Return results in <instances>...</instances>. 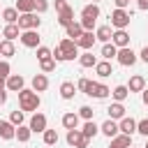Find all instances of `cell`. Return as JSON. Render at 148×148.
<instances>
[{"mask_svg": "<svg viewBox=\"0 0 148 148\" xmlns=\"http://www.w3.org/2000/svg\"><path fill=\"white\" fill-rule=\"evenodd\" d=\"M2 42H5V37H2V32H0V44H2Z\"/></svg>", "mask_w": 148, "mask_h": 148, "instance_id": "cell-53", "label": "cell"}, {"mask_svg": "<svg viewBox=\"0 0 148 148\" xmlns=\"http://www.w3.org/2000/svg\"><path fill=\"white\" fill-rule=\"evenodd\" d=\"M23 76L21 74H12L9 79H7V90H12V92H21L23 90Z\"/></svg>", "mask_w": 148, "mask_h": 148, "instance_id": "cell-15", "label": "cell"}, {"mask_svg": "<svg viewBox=\"0 0 148 148\" xmlns=\"http://www.w3.org/2000/svg\"><path fill=\"white\" fill-rule=\"evenodd\" d=\"M46 88H49L46 74H35V76H32V90H35V92H44Z\"/></svg>", "mask_w": 148, "mask_h": 148, "instance_id": "cell-20", "label": "cell"}, {"mask_svg": "<svg viewBox=\"0 0 148 148\" xmlns=\"http://www.w3.org/2000/svg\"><path fill=\"white\" fill-rule=\"evenodd\" d=\"M18 106H21V111H37L39 109V95L35 90L23 88L18 92Z\"/></svg>", "mask_w": 148, "mask_h": 148, "instance_id": "cell-1", "label": "cell"}, {"mask_svg": "<svg viewBox=\"0 0 148 148\" xmlns=\"http://www.w3.org/2000/svg\"><path fill=\"white\" fill-rule=\"evenodd\" d=\"M39 23H42V21H39V18H37V14L32 12V14H21L16 25H18V28H21V32H23V30H37V28H39Z\"/></svg>", "mask_w": 148, "mask_h": 148, "instance_id": "cell-3", "label": "cell"}, {"mask_svg": "<svg viewBox=\"0 0 148 148\" xmlns=\"http://www.w3.org/2000/svg\"><path fill=\"white\" fill-rule=\"evenodd\" d=\"M0 53H2L5 58H9V56H14V53H16V49H14V42H9V39H5V42L0 44Z\"/></svg>", "mask_w": 148, "mask_h": 148, "instance_id": "cell-35", "label": "cell"}, {"mask_svg": "<svg viewBox=\"0 0 148 148\" xmlns=\"http://www.w3.org/2000/svg\"><path fill=\"white\" fill-rule=\"evenodd\" d=\"M0 56H2V53H0Z\"/></svg>", "mask_w": 148, "mask_h": 148, "instance_id": "cell-56", "label": "cell"}, {"mask_svg": "<svg viewBox=\"0 0 148 148\" xmlns=\"http://www.w3.org/2000/svg\"><path fill=\"white\" fill-rule=\"evenodd\" d=\"M81 132H83V136H86V139H92V136L99 132V127L95 125V120H86V125H83V130H81Z\"/></svg>", "mask_w": 148, "mask_h": 148, "instance_id": "cell-32", "label": "cell"}, {"mask_svg": "<svg viewBox=\"0 0 148 148\" xmlns=\"http://www.w3.org/2000/svg\"><path fill=\"white\" fill-rule=\"evenodd\" d=\"M106 111H109V118H111V120H123V118H125V106H123V102H113Z\"/></svg>", "mask_w": 148, "mask_h": 148, "instance_id": "cell-17", "label": "cell"}, {"mask_svg": "<svg viewBox=\"0 0 148 148\" xmlns=\"http://www.w3.org/2000/svg\"><path fill=\"white\" fill-rule=\"evenodd\" d=\"M116 60H118L120 65H125V67H132V65L136 62V53H134L130 46H125V49H118V56H116Z\"/></svg>", "mask_w": 148, "mask_h": 148, "instance_id": "cell-8", "label": "cell"}, {"mask_svg": "<svg viewBox=\"0 0 148 148\" xmlns=\"http://www.w3.org/2000/svg\"><path fill=\"white\" fill-rule=\"evenodd\" d=\"M143 148H148V141H146V146H143Z\"/></svg>", "mask_w": 148, "mask_h": 148, "instance_id": "cell-55", "label": "cell"}, {"mask_svg": "<svg viewBox=\"0 0 148 148\" xmlns=\"http://www.w3.org/2000/svg\"><path fill=\"white\" fill-rule=\"evenodd\" d=\"M79 62H81V67H95L99 60H97V58H95L90 51H86L83 56H79Z\"/></svg>", "mask_w": 148, "mask_h": 148, "instance_id": "cell-30", "label": "cell"}, {"mask_svg": "<svg viewBox=\"0 0 148 148\" xmlns=\"http://www.w3.org/2000/svg\"><path fill=\"white\" fill-rule=\"evenodd\" d=\"M92 113H95V111H92L90 106H81V109H79V118H83V120H92Z\"/></svg>", "mask_w": 148, "mask_h": 148, "instance_id": "cell-40", "label": "cell"}, {"mask_svg": "<svg viewBox=\"0 0 148 148\" xmlns=\"http://www.w3.org/2000/svg\"><path fill=\"white\" fill-rule=\"evenodd\" d=\"M9 72H12L9 62H7V60H0V76H2V79H9V76H12Z\"/></svg>", "mask_w": 148, "mask_h": 148, "instance_id": "cell-41", "label": "cell"}, {"mask_svg": "<svg viewBox=\"0 0 148 148\" xmlns=\"http://www.w3.org/2000/svg\"><path fill=\"white\" fill-rule=\"evenodd\" d=\"M67 7H69V5H67L65 0H56V9H58V14H60L62 9H67Z\"/></svg>", "mask_w": 148, "mask_h": 148, "instance_id": "cell-46", "label": "cell"}, {"mask_svg": "<svg viewBox=\"0 0 148 148\" xmlns=\"http://www.w3.org/2000/svg\"><path fill=\"white\" fill-rule=\"evenodd\" d=\"M109 148H132V136L118 134V136L111 139V146H109Z\"/></svg>", "mask_w": 148, "mask_h": 148, "instance_id": "cell-22", "label": "cell"}, {"mask_svg": "<svg viewBox=\"0 0 148 148\" xmlns=\"http://www.w3.org/2000/svg\"><path fill=\"white\" fill-rule=\"evenodd\" d=\"M74 92H76V86H74L72 81H65V83L60 86V97H62V99H72Z\"/></svg>", "mask_w": 148, "mask_h": 148, "instance_id": "cell-28", "label": "cell"}, {"mask_svg": "<svg viewBox=\"0 0 148 148\" xmlns=\"http://www.w3.org/2000/svg\"><path fill=\"white\" fill-rule=\"evenodd\" d=\"M139 56H141V60H143V62H148V46H143Z\"/></svg>", "mask_w": 148, "mask_h": 148, "instance_id": "cell-49", "label": "cell"}, {"mask_svg": "<svg viewBox=\"0 0 148 148\" xmlns=\"http://www.w3.org/2000/svg\"><path fill=\"white\" fill-rule=\"evenodd\" d=\"M116 56H118V46H116L113 42L102 46V58H104V60H111V58H116Z\"/></svg>", "mask_w": 148, "mask_h": 148, "instance_id": "cell-29", "label": "cell"}, {"mask_svg": "<svg viewBox=\"0 0 148 148\" xmlns=\"http://www.w3.org/2000/svg\"><path fill=\"white\" fill-rule=\"evenodd\" d=\"M130 12H125V9H113L111 12V25L116 28V30H125L127 25H130Z\"/></svg>", "mask_w": 148, "mask_h": 148, "instance_id": "cell-2", "label": "cell"}, {"mask_svg": "<svg viewBox=\"0 0 148 148\" xmlns=\"http://www.w3.org/2000/svg\"><path fill=\"white\" fill-rule=\"evenodd\" d=\"M5 102H7V92H5V90H0V106H2Z\"/></svg>", "mask_w": 148, "mask_h": 148, "instance_id": "cell-50", "label": "cell"}, {"mask_svg": "<svg viewBox=\"0 0 148 148\" xmlns=\"http://www.w3.org/2000/svg\"><path fill=\"white\" fill-rule=\"evenodd\" d=\"M44 143L46 146H56L58 143V132L56 130H46L44 132Z\"/></svg>", "mask_w": 148, "mask_h": 148, "instance_id": "cell-36", "label": "cell"}, {"mask_svg": "<svg viewBox=\"0 0 148 148\" xmlns=\"http://www.w3.org/2000/svg\"><path fill=\"white\" fill-rule=\"evenodd\" d=\"M113 2H116V9H125L130 5V0H113Z\"/></svg>", "mask_w": 148, "mask_h": 148, "instance_id": "cell-48", "label": "cell"}, {"mask_svg": "<svg viewBox=\"0 0 148 148\" xmlns=\"http://www.w3.org/2000/svg\"><path fill=\"white\" fill-rule=\"evenodd\" d=\"M95 74H97L99 79H106V76H111V74H113V67H111V62H109V60H99V62L95 65Z\"/></svg>", "mask_w": 148, "mask_h": 148, "instance_id": "cell-14", "label": "cell"}, {"mask_svg": "<svg viewBox=\"0 0 148 148\" xmlns=\"http://www.w3.org/2000/svg\"><path fill=\"white\" fill-rule=\"evenodd\" d=\"M88 86H90V79H86V76H83V79H79V83H76V88H79L81 92H86V90H88Z\"/></svg>", "mask_w": 148, "mask_h": 148, "instance_id": "cell-44", "label": "cell"}, {"mask_svg": "<svg viewBox=\"0 0 148 148\" xmlns=\"http://www.w3.org/2000/svg\"><path fill=\"white\" fill-rule=\"evenodd\" d=\"M111 95H113V99H116V102H123V99H127L130 88H127V86H116V88L111 90Z\"/></svg>", "mask_w": 148, "mask_h": 148, "instance_id": "cell-31", "label": "cell"}, {"mask_svg": "<svg viewBox=\"0 0 148 148\" xmlns=\"http://www.w3.org/2000/svg\"><path fill=\"white\" fill-rule=\"evenodd\" d=\"M130 92H143L146 90V79L141 76V74H134L132 79H130Z\"/></svg>", "mask_w": 148, "mask_h": 148, "instance_id": "cell-16", "label": "cell"}, {"mask_svg": "<svg viewBox=\"0 0 148 148\" xmlns=\"http://www.w3.org/2000/svg\"><path fill=\"white\" fill-rule=\"evenodd\" d=\"M39 67H42V72H46V74H49V72H53V69H56V60H53V58L39 60Z\"/></svg>", "mask_w": 148, "mask_h": 148, "instance_id": "cell-37", "label": "cell"}, {"mask_svg": "<svg viewBox=\"0 0 148 148\" xmlns=\"http://www.w3.org/2000/svg\"><path fill=\"white\" fill-rule=\"evenodd\" d=\"M58 49L65 53V60H74V58H79V46H76V42L69 39V37H65V39L58 44Z\"/></svg>", "mask_w": 148, "mask_h": 148, "instance_id": "cell-4", "label": "cell"}, {"mask_svg": "<svg viewBox=\"0 0 148 148\" xmlns=\"http://www.w3.org/2000/svg\"><path fill=\"white\" fill-rule=\"evenodd\" d=\"M9 123H12V125H16V127H18V125H23V111H18V109H16V111H12Z\"/></svg>", "mask_w": 148, "mask_h": 148, "instance_id": "cell-38", "label": "cell"}, {"mask_svg": "<svg viewBox=\"0 0 148 148\" xmlns=\"http://www.w3.org/2000/svg\"><path fill=\"white\" fill-rule=\"evenodd\" d=\"M65 32H67V37H69V39H74V42H76L86 30H83V25H81V23H76V21H74V23H69V25L65 28Z\"/></svg>", "mask_w": 148, "mask_h": 148, "instance_id": "cell-23", "label": "cell"}, {"mask_svg": "<svg viewBox=\"0 0 148 148\" xmlns=\"http://www.w3.org/2000/svg\"><path fill=\"white\" fill-rule=\"evenodd\" d=\"M53 60H56V62H60V60H65V53H62V51H60L58 46H56V51H53Z\"/></svg>", "mask_w": 148, "mask_h": 148, "instance_id": "cell-45", "label": "cell"}, {"mask_svg": "<svg viewBox=\"0 0 148 148\" xmlns=\"http://www.w3.org/2000/svg\"><path fill=\"white\" fill-rule=\"evenodd\" d=\"M95 37H97L99 42L109 44V42H111V37H113V30H111V25H99V28L95 30Z\"/></svg>", "mask_w": 148, "mask_h": 148, "instance_id": "cell-24", "label": "cell"}, {"mask_svg": "<svg viewBox=\"0 0 148 148\" xmlns=\"http://www.w3.org/2000/svg\"><path fill=\"white\" fill-rule=\"evenodd\" d=\"M136 132H139V134H143V136H148V118H143V120H139V123H136Z\"/></svg>", "mask_w": 148, "mask_h": 148, "instance_id": "cell-42", "label": "cell"}, {"mask_svg": "<svg viewBox=\"0 0 148 148\" xmlns=\"http://www.w3.org/2000/svg\"><path fill=\"white\" fill-rule=\"evenodd\" d=\"M2 37L9 39V42H14L16 37H21V28H18L16 23H7V25L2 28Z\"/></svg>", "mask_w": 148, "mask_h": 148, "instance_id": "cell-19", "label": "cell"}, {"mask_svg": "<svg viewBox=\"0 0 148 148\" xmlns=\"http://www.w3.org/2000/svg\"><path fill=\"white\" fill-rule=\"evenodd\" d=\"M143 104H146V106H148V88H146V90H143Z\"/></svg>", "mask_w": 148, "mask_h": 148, "instance_id": "cell-52", "label": "cell"}, {"mask_svg": "<svg viewBox=\"0 0 148 148\" xmlns=\"http://www.w3.org/2000/svg\"><path fill=\"white\" fill-rule=\"evenodd\" d=\"M99 132L104 134V136H109V139H113V136H118V132H120V127H118V123L116 120H104L102 123V127H99Z\"/></svg>", "mask_w": 148, "mask_h": 148, "instance_id": "cell-10", "label": "cell"}, {"mask_svg": "<svg viewBox=\"0 0 148 148\" xmlns=\"http://www.w3.org/2000/svg\"><path fill=\"white\" fill-rule=\"evenodd\" d=\"M136 9L139 12H146L148 9V0H136Z\"/></svg>", "mask_w": 148, "mask_h": 148, "instance_id": "cell-47", "label": "cell"}, {"mask_svg": "<svg viewBox=\"0 0 148 148\" xmlns=\"http://www.w3.org/2000/svg\"><path fill=\"white\" fill-rule=\"evenodd\" d=\"M18 39H21V44L28 46V49H37V46H42V44H39V32H37V30H23Z\"/></svg>", "mask_w": 148, "mask_h": 148, "instance_id": "cell-7", "label": "cell"}, {"mask_svg": "<svg viewBox=\"0 0 148 148\" xmlns=\"http://www.w3.org/2000/svg\"><path fill=\"white\" fill-rule=\"evenodd\" d=\"M58 23H60L62 28H67L69 23H74V9H72V7H67V9H62V12L58 14Z\"/></svg>", "mask_w": 148, "mask_h": 148, "instance_id": "cell-26", "label": "cell"}, {"mask_svg": "<svg viewBox=\"0 0 148 148\" xmlns=\"http://www.w3.org/2000/svg\"><path fill=\"white\" fill-rule=\"evenodd\" d=\"M92 2H95V5H97V2H99V0H92Z\"/></svg>", "mask_w": 148, "mask_h": 148, "instance_id": "cell-54", "label": "cell"}, {"mask_svg": "<svg viewBox=\"0 0 148 148\" xmlns=\"http://www.w3.org/2000/svg\"><path fill=\"white\" fill-rule=\"evenodd\" d=\"M118 127H120V132H123V134L132 136V134L136 132V120H134V118H130V116H125V118L120 120V125H118Z\"/></svg>", "mask_w": 148, "mask_h": 148, "instance_id": "cell-18", "label": "cell"}, {"mask_svg": "<svg viewBox=\"0 0 148 148\" xmlns=\"http://www.w3.org/2000/svg\"><path fill=\"white\" fill-rule=\"evenodd\" d=\"M37 58H39V60L53 58V51H51V49H46V46H37Z\"/></svg>", "mask_w": 148, "mask_h": 148, "instance_id": "cell-39", "label": "cell"}, {"mask_svg": "<svg viewBox=\"0 0 148 148\" xmlns=\"http://www.w3.org/2000/svg\"><path fill=\"white\" fill-rule=\"evenodd\" d=\"M16 12L18 14H32L35 12V0H16Z\"/></svg>", "mask_w": 148, "mask_h": 148, "instance_id": "cell-27", "label": "cell"}, {"mask_svg": "<svg viewBox=\"0 0 148 148\" xmlns=\"http://www.w3.org/2000/svg\"><path fill=\"white\" fill-rule=\"evenodd\" d=\"M28 127H30L32 132H42V134H44V132L49 130V127H46V116H44V113H35V116L30 118V125H28Z\"/></svg>", "mask_w": 148, "mask_h": 148, "instance_id": "cell-9", "label": "cell"}, {"mask_svg": "<svg viewBox=\"0 0 148 148\" xmlns=\"http://www.w3.org/2000/svg\"><path fill=\"white\" fill-rule=\"evenodd\" d=\"M67 143L74 148H88L90 139H86L81 130H67Z\"/></svg>", "mask_w": 148, "mask_h": 148, "instance_id": "cell-5", "label": "cell"}, {"mask_svg": "<svg viewBox=\"0 0 148 148\" xmlns=\"http://www.w3.org/2000/svg\"><path fill=\"white\" fill-rule=\"evenodd\" d=\"M109 92H111V88H106L104 83H97V81H90V86L86 90V95H90L95 99H104V97H109Z\"/></svg>", "mask_w": 148, "mask_h": 148, "instance_id": "cell-6", "label": "cell"}, {"mask_svg": "<svg viewBox=\"0 0 148 148\" xmlns=\"http://www.w3.org/2000/svg\"><path fill=\"white\" fill-rule=\"evenodd\" d=\"M95 39H97V37H95V32H83V35L76 39V46H79V49L90 51V49L95 46Z\"/></svg>", "mask_w": 148, "mask_h": 148, "instance_id": "cell-11", "label": "cell"}, {"mask_svg": "<svg viewBox=\"0 0 148 148\" xmlns=\"http://www.w3.org/2000/svg\"><path fill=\"white\" fill-rule=\"evenodd\" d=\"M0 90H7V79L0 76Z\"/></svg>", "mask_w": 148, "mask_h": 148, "instance_id": "cell-51", "label": "cell"}, {"mask_svg": "<svg viewBox=\"0 0 148 148\" xmlns=\"http://www.w3.org/2000/svg\"><path fill=\"white\" fill-rule=\"evenodd\" d=\"M111 42H113L118 49L130 46V35H127V30H116V32H113V37H111Z\"/></svg>", "mask_w": 148, "mask_h": 148, "instance_id": "cell-13", "label": "cell"}, {"mask_svg": "<svg viewBox=\"0 0 148 148\" xmlns=\"http://www.w3.org/2000/svg\"><path fill=\"white\" fill-rule=\"evenodd\" d=\"M18 12H16V7H7L5 12H2V18L7 21V23H18Z\"/></svg>", "mask_w": 148, "mask_h": 148, "instance_id": "cell-33", "label": "cell"}, {"mask_svg": "<svg viewBox=\"0 0 148 148\" xmlns=\"http://www.w3.org/2000/svg\"><path fill=\"white\" fill-rule=\"evenodd\" d=\"M16 136V125H12L9 120H0V139H14Z\"/></svg>", "mask_w": 148, "mask_h": 148, "instance_id": "cell-12", "label": "cell"}, {"mask_svg": "<svg viewBox=\"0 0 148 148\" xmlns=\"http://www.w3.org/2000/svg\"><path fill=\"white\" fill-rule=\"evenodd\" d=\"M46 9H49V2L46 0H35V12L37 14H44Z\"/></svg>", "mask_w": 148, "mask_h": 148, "instance_id": "cell-43", "label": "cell"}, {"mask_svg": "<svg viewBox=\"0 0 148 148\" xmlns=\"http://www.w3.org/2000/svg\"><path fill=\"white\" fill-rule=\"evenodd\" d=\"M97 16H99V7L92 2V5H86L83 9H81V18H90V21H97Z\"/></svg>", "mask_w": 148, "mask_h": 148, "instance_id": "cell-25", "label": "cell"}, {"mask_svg": "<svg viewBox=\"0 0 148 148\" xmlns=\"http://www.w3.org/2000/svg\"><path fill=\"white\" fill-rule=\"evenodd\" d=\"M30 134H32V130H30L28 125H18V127H16V139H18L21 143H25V141L30 139Z\"/></svg>", "mask_w": 148, "mask_h": 148, "instance_id": "cell-34", "label": "cell"}, {"mask_svg": "<svg viewBox=\"0 0 148 148\" xmlns=\"http://www.w3.org/2000/svg\"><path fill=\"white\" fill-rule=\"evenodd\" d=\"M62 127L65 130H79V113H74V111L65 113L62 116Z\"/></svg>", "mask_w": 148, "mask_h": 148, "instance_id": "cell-21", "label": "cell"}]
</instances>
